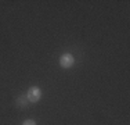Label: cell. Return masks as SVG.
I'll return each instance as SVG.
<instances>
[{
    "label": "cell",
    "mask_w": 130,
    "mask_h": 125,
    "mask_svg": "<svg viewBox=\"0 0 130 125\" xmlns=\"http://www.w3.org/2000/svg\"><path fill=\"white\" fill-rule=\"evenodd\" d=\"M15 103H17L18 107H26V106H28V99H26V96H20Z\"/></svg>",
    "instance_id": "3"
},
{
    "label": "cell",
    "mask_w": 130,
    "mask_h": 125,
    "mask_svg": "<svg viewBox=\"0 0 130 125\" xmlns=\"http://www.w3.org/2000/svg\"><path fill=\"white\" fill-rule=\"evenodd\" d=\"M22 125H36V121L35 120H25L22 122Z\"/></svg>",
    "instance_id": "4"
},
{
    "label": "cell",
    "mask_w": 130,
    "mask_h": 125,
    "mask_svg": "<svg viewBox=\"0 0 130 125\" xmlns=\"http://www.w3.org/2000/svg\"><path fill=\"white\" fill-rule=\"evenodd\" d=\"M73 64H75V57L71 53H64L60 57V65L62 68H67L68 70V68L73 67Z\"/></svg>",
    "instance_id": "2"
},
{
    "label": "cell",
    "mask_w": 130,
    "mask_h": 125,
    "mask_svg": "<svg viewBox=\"0 0 130 125\" xmlns=\"http://www.w3.org/2000/svg\"><path fill=\"white\" fill-rule=\"evenodd\" d=\"M42 97V90L38 86H30L26 92V99L29 103H38Z\"/></svg>",
    "instance_id": "1"
}]
</instances>
